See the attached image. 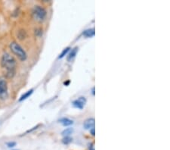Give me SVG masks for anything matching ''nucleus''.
Instances as JSON below:
<instances>
[{"instance_id": "f257e3e1", "label": "nucleus", "mask_w": 170, "mask_h": 150, "mask_svg": "<svg viewBox=\"0 0 170 150\" xmlns=\"http://www.w3.org/2000/svg\"><path fill=\"white\" fill-rule=\"evenodd\" d=\"M1 65L7 78H12L16 72V60L9 53H5L2 57Z\"/></svg>"}, {"instance_id": "f03ea898", "label": "nucleus", "mask_w": 170, "mask_h": 150, "mask_svg": "<svg viewBox=\"0 0 170 150\" xmlns=\"http://www.w3.org/2000/svg\"><path fill=\"white\" fill-rule=\"evenodd\" d=\"M10 49L19 59L21 61H25L27 58V55L26 52L24 51V49L19 45L18 43H17L16 42H12L10 44Z\"/></svg>"}, {"instance_id": "7ed1b4c3", "label": "nucleus", "mask_w": 170, "mask_h": 150, "mask_svg": "<svg viewBox=\"0 0 170 150\" xmlns=\"http://www.w3.org/2000/svg\"><path fill=\"white\" fill-rule=\"evenodd\" d=\"M47 12L44 8L42 6H37L34 7L33 10V17L37 22H42L45 20V17H46Z\"/></svg>"}, {"instance_id": "20e7f679", "label": "nucleus", "mask_w": 170, "mask_h": 150, "mask_svg": "<svg viewBox=\"0 0 170 150\" xmlns=\"http://www.w3.org/2000/svg\"><path fill=\"white\" fill-rule=\"evenodd\" d=\"M9 97L7 82L6 80L0 78V99H6Z\"/></svg>"}, {"instance_id": "39448f33", "label": "nucleus", "mask_w": 170, "mask_h": 150, "mask_svg": "<svg viewBox=\"0 0 170 150\" xmlns=\"http://www.w3.org/2000/svg\"><path fill=\"white\" fill-rule=\"evenodd\" d=\"M86 103V99L84 97H79L77 99L73 101L72 102V105L74 108H76V109H83V107L85 106Z\"/></svg>"}, {"instance_id": "423d86ee", "label": "nucleus", "mask_w": 170, "mask_h": 150, "mask_svg": "<svg viewBox=\"0 0 170 150\" xmlns=\"http://www.w3.org/2000/svg\"><path fill=\"white\" fill-rule=\"evenodd\" d=\"M95 120L94 118H89L86 120L83 124V127L86 130H91V129L95 128Z\"/></svg>"}, {"instance_id": "0eeeda50", "label": "nucleus", "mask_w": 170, "mask_h": 150, "mask_svg": "<svg viewBox=\"0 0 170 150\" xmlns=\"http://www.w3.org/2000/svg\"><path fill=\"white\" fill-rule=\"evenodd\" d=\"M59 122L62 125H63V126H64V127L70 126V125H72L73 124V120H70V119L68 118H60L59 120Z\"/></svg>"}, {"instance_id": "6e6552de", "label": "nucleus", "mask_w": 170, "mask_h": 150, "mask_svg": "<svg viewBox=\"0 0 170 150\" xmlns=\"http://www.w3.org/2000/svg\"><path fill=\"white\" fill-rule=\"evenodd\" d=\"M78 49H78V47H75V48H73V49L70 51L69 55H68V58H67L68 61H72V60H73V58L76 57V53H77V52H78Z\"/></svg>"}, {"instance_id": "1a4fd4ad", "label": "nucleus", "mask_w": 170, "mask_h": 150, "mask_svg": "<svg viewBox=\"0 0 170 150\" xmlns=\"http://www.w3.org/2000/svg\"><path fill=\"white\" fill-rule=\"evenodd\" d=\"M83 36L85 37H87V38H90V37H94L95 34V30L94 28H90L88 29V30H86L84 32H83Z\"/></svg>"}, {"instance_id": "9d476101", "label": "nucleus", "mask_w": 170, "mask_h": 150, "mask_svg": "<svg viewBox=\"0 0 170 150\" xmlns=\"http://www.w3.org/2000/svg\"><path fill=\"white\" fill-rule=\"evenodd\" d=\"M33 92V89H31L30 90H28L27 92H26L25 93L23 94V95L21 97L20 99H19V102H22L23 100H25L26 99H27L29 97H30V96L32 95Z\"/></svg>"}, {"instance_id": "9b49d317", "label": "nucleus", "mask_w": 170, "mask_h": 150, "mask_svg": "<svg viewBox=\"0 0 170 150\" xmlns=\"http://www.w3.org/2000/svg\"><path fill=\"white\" fill-rule=\"evenodd\" d=\"M73 132V128H66L65 130H63V132L61 133L62 136H70V134H72V133Z\"/></svg>"}, {"instance_id": "f8f14e48", "label": "nucleus", "mask_w": 170, "mask_h": 150, "mask_svg": "<svg viewBox=\"0 0 170 150\" xmlns=\"http://www.w3.org/2000/svg\"><path fill=\"white\" fill-rule=\"evenodd\" d=\"M72 140H73V139H72L70 136H64V137L63 138V140H62V142H63L64 144H69V143H70L72 142Z\"/></svg>"}, {"instance_id": "ddd939ff", "label": "nucleus", "mask_w": 170, "mask_h": 150, "mask_svg": "<svg viewBox=\"0 0 170 150\" xmlns=\"http://www.w3.org/2000/svg\"><path fill=\"white\" fill-rule=\"evenodd\" d=\"M70 47H67V48H65L63 50V52H62V53H60V55H59V58H64V57L68 53V52L70 51Z\"/></svg>"}, {"instance_id": "4468645a", "label": "nucleus", "mask_w": 170, "mask_h": 150, "mask_svg": "<svg viewBox=\"0 0 170 150\" xmlns=\"http://www.w3.org/2000/svg\"><path fill=\"white\" fill-rule=\"evenodd\" d=\"M19 34H21V35H18V37L20 40H23V39L25 38L26 32L24 30H21V31H19Z\"/></svg>"}, {"instance_id": "2eb2a0df", "label": "nucleus", "mask_w": 170, "mask_h": 150, "mask_svg": "<svg viewBox=\"0 0 170 150\" xmlns=\"http://www.w3.org/2000/svg\"><path fill=\"white\" fill-rule=\"evenodd\" d=\"M16 143H14V142H9V143H7V146L9 148H12L14 147V146H15Z\"/></svg>"}, {"instance_id": "dca6fc26", "label": "nucleus", "mask_w": 170, "mask_h": 150, "mask_svg": "<svg viewBox=\"0 0 170 150\" xmlns=\"http://www.w3.org/2000/svg\"><path fill=\"white\" fill-rule=\"evenodd\" d=\"M35 34H36V35L38 36V37H40V36L42 35V30H41V29H38V30H36Z\"/></svg>"}, {"instance_id": "f3484780", "label": "nucleus", "mask_w": 170, "mask_h": 150, "mask_svg": "<svg viewBox=\"0 0 170 150\" xmlns=\"http://www.w3.org/2000/svg\"><path fill=\"white\" fill-rule=\"evenodd\" d=\"M90 133L92 136H95V128H92L90 130Z\"/></svg>"}, {"instance_id": "a211bd4d", "label": "nucleus", "mask_w": 170, "mask_h": 150, "mask_svg": "<svg viewBox=\"0 0 170 150\" xmlns=\"http://www.w3.org/2000/svg\"><path fill=\"white\" fill-rule=\"evenodd\" d=\"M70 81H65L64 83V84L65 86H68L70 84Z\"/></svg>"}, {"instance_id": "6ab92c4d", "label": "nucleus", "mask_w": 170, "mask_h": 150, "mask_svg": "<svg viewBox=\"0 0 170 150\" xmlns=\"http://www.w3.org/2000/svg\"><path fill=\"white\" fill-rule=\"evenodd\" d=\"M89 150H95V148L93 146H91L90 148H89Z\"/></svg>"}, {"instance_id": "aec40b11", "label": "nucleus", "mask_w": 170, "mask_h": 150, "mask_svg": "<svg viewBox=\"0 0 170 150\" xmlns=\"http://www.w3.org/2000/svg\"><path fill=\"white\" fill-rule=\"evenodd\" d=\"M95 87H93L92 88V95L95 96Z\"/></svg>"}]
</instances>
